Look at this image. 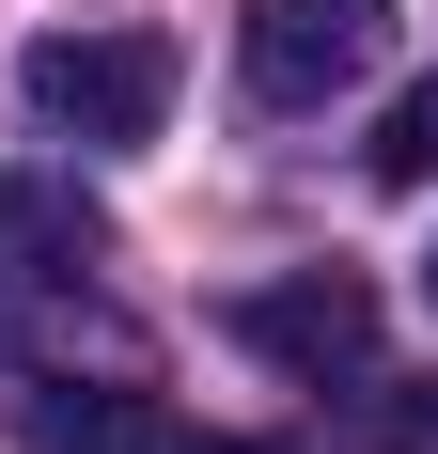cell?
<instances>
[{
	"label": "cell",
	"instance_id": "6da1fadb",
	"mask_svg": "<svg viewBox=\"0 0 438 454\" xmlns=\"http://www.w3.org/2000/svg\"><path fill=\"white\" fill-rule=\"evenodd\" d=\"M16 110H32L47 141H157L173 126V47L157 32H47L32 63H16Z\"/></svg>",
	"mask_w": 438,
	"mask_h": 454
},
{
	"label": "cell",
	"instance_id": "7a4b0ae2",
	"mask_svg": "<svg viewBox=\"0 0 438 454\" xmlns=\"http://www.w3.org/2000/svg\"><path fill=\"white\" fill-rule=\"evenodd\" d=\"M392 47V0H235V79L266 110H329Z\"/></svg>",
	"mask_w": 438,
	"mask_h": 454
},
{
	"label": "cell",
	"instance_id": "3957f363",
	"mask_svg": "<svg viewBox=\"0 0 438 454\" xmlns=\"http://www.w3.org/2000/svg\"><path fill=\"white\" fill-rule=\"evenodd\" d=\"M235 345L329 392V376L376 361V282H360V267H282V282H251V298H235Z\"/></svg>",
	"mask_w": 438,
	"mask_h": 454
},
{
	"label": "cell",
	"instance_id": "277c9868",
	"mask_svg": "<svg viewBox=\"0 0 438 454\" xmlns=\"http://www.w3.org/2000/svg\"><path fill=\"white\" fill-rule=\"evenodd\" d=\"M16 439L32 454H173V408L157 392H126V376H16Z\"/></svg>",
	"mask_w": 438,
	"mask_h": 454
},
{
	"label": "cell",
	"instance_id": "5b68a950",
	"mask_svg": "<svg viewBox=\"0 0 438 454\" xmlns=\"http://www.w3.org/2000/svg\"><path fill=\"white\" fill-rule=\"evenodd\" d=\"M79 204L63 188H32V173H0V298H32V282H79Z\"/></svg>",
	"mask_w": 438,
	"mask_h": 454
},
{
	"label": "cell",
	"instance_id": "8992f818",
	"mask_svg": "<svg viewBox=\"0 0 438 454\" xmlns=\"http://www.w3.org/2000/svg\"><path fill=\"white\" fill-rule=\"evenodd\" d=\"M329 454H438V376H376V392L329 423Z\"/></svg>",
	"mask_w": 438,
	"mask_h": 454
},
{
	"label": "cell",
	"instance_id": "52a82bcc",
	"mask_svg": "<svg viewBox=\"0 0 438 454\" xmlns=\"http://www.w3.org/2000/svg\"><path fill=\"white\" fill-rule=\"evenodd\" d=\"M360 157H376V188H438V79H407V94H392V126L360 141Z\"/></svg>",
	"mask_w": 438,
	"mask_h": 454
},
{
	"label": "cell",
	"instance_id": "ba28073f",
	"mask_svg": "<svg viewBox=\"0 0 438 454\" xmlns=\"http://www.w3.org/2000/svg\"><path fill=\"white\" fill-rule=\"evenodd\" d=\"M173 454H282V439H173Z\"/></svg>",
	"mask_w": 438,
	"mask_h": 454
},
{
	"label": "cell",
	"instance_id": "9c48e42d",
	"mask_svg": "<svg viewBox=\"0 0 438 454\" xmlns=\"http://www.w3.org/2000/svg\"><path fill=\"white\" fill-rule=\"evenodd\" d=\"M423 298H438V251H423Z\"/></svg>",
	"mask_w": 438,
	"mask_h": 454
}]
</instances>
